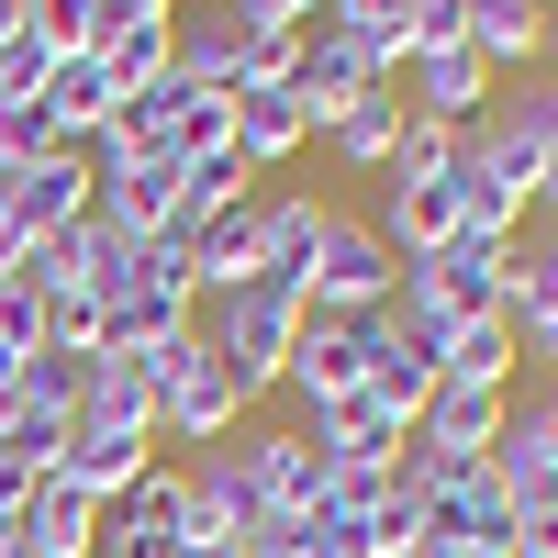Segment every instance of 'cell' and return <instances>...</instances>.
Returning <instances> with one entry per match:
<instances>
[{
  "label": "cell",
  "mask_w": 558,
  "mask_h": 558,
  "mask_svg": "<svg viewBox=\"0 0 558 558\" xmlns=\"http://www.w3.org/2000/svg\"><path fill=\"white\" fill-rule=\"evenodd\" d=\"M89 302H101V357H157V347H179L202 324V279H191V246H168V235H146V246H112L101 257V279H89Z\"/></svg>",
  "instance_id": "6da1fadb"
},
{
  "label": "cell",
  "mask_w": 558,
  "mask_h": 558,
  "mask_svg": "<svg viewBox=\"0 0 558 558\" xmlns=\"http://www.w3.org/2000/svg\"><path fill=\"white\" fill-rule=\"evenodd\" d=\"M291 336H302V302H291V291H268V279H235V291H213V302H202V347L235 368V391H246V402L279 391Z\"/></svg>",
  "instance_id": "7a4b0ae2"
},
{
  "label": "cell",
  "mask_w": 558,
  "mask_h": 558,
  "mask_svg": "<svg viewBox=\"0 0 558 558\" xmlns=\"http://www.w3.org/2000/svg\"><path fill=\"white\" fill-rule=\"evenodd\" d=\"M246 413H257V402L235 391V368L202 347V324H191L179 347H157V436H179V447H223Z\"/></svg>",
  "instance_id": "3957f363"
},
{
  "label": "cell",
  "mask_w": 558,
  "mask_h": 558,
  "mask_svg": "<svg viewBox=\"0 0 558 558\" xmlns=\"http://www.w3.org/2000/svg\"><path fill=\"white\" fill-rule=\"evenodd\" d=\"M391 291H402V257L380 246V223H368V213H324L302 313H391Z\"/></svg>",
  "instance_id": "277c9868"
},
{
  "label": "cell",
  "mask_w": 558,
  "mask_h": 558,
  "mask_svg": "<svg viewBox=\"0 0 558 558\" xmlns=\"http://www.w3.org/2000/svg\"><path fill=\"white\" fill-rule=\"evenodd\" d=\"M368 357H380V313H302L279 391H291L302 413H336V402L368 391Z\"/></svg>",
  "instance_id": "5b68a950"
},
{
  "label": "cell",
  "mask_w": 558,
  "mask_h": 558,
  "mask_svg": "<svg viewBox=\"0 0 558 558\" xmlns=\"http://www.w3.org/2000/svg\"><path fill=\"white\" fill-rule=\"evenodd\" d=\"M380 78H391V68L368 57V45H357V34H347L336 12H313V23L291 34V89H302V112H313V134L336 123V112L357 101V89H380Z\"/></svg>",
  "instance_id": "8992f818"
},
{
  "label": "cell",
  "mask_w": 558,
  "mask_h": 558,
  "mask_svg": "<svg viewBox=\"0 0 558 558\" xmlns=\"http://www.w3.org/2000/svg\"><path fill=\"white\" fill-rule=\"evenodd\" d=\"M157 470V425H123V413H68V447H57V481L89 492V502H112Z\"/></svg>",
  "instance_id": "52a82bcc"
},
{
  "label": "cell",
  "mask_w": 558,
  "mask_h": 558,
  "mask_svg": "<svg viewBox=\"0 0 558 558\" xmlns=\"http://www.w3.org/2000/svg\"><path fill=\"white\" fill-rule=\"evenodd\" d=\"M0 223H12V257H23L34 235H68V223H89V146H57V157L12 168V191H0Z\"/></svg>",
  "instance_id": "ba28073f"
},
{
  "label": "cell",
  "mask_w": 558,
  "mask_h": 558,
  "mask_svg": "<svg viewBox=\"0 0 558 558\" xmlns=\"http://www.w3.org/2000/svg\"><path fill=\"white\" fill-rule=\"evenodd\" d=\"M246 458H257L268 514H324V502H336V458H324L313 425H246Z\"/></svg>",
  "instance_id": "9c48e42d"
},
{
  "label": "cell",
  "mask_w": 558,
  "mask_h": 558,
  "mask_svg": "<svg viewBox=\"0 0 558 558\" xmlns=\"http://www.w3.org/2000/svg\"><path fill=\"white\" fill-rule=\"evenodd\" d=\"M492 68L470 57V45H425V57H402V112H425V123H447V134H470L481 112H492Z\"/></svg>",
  "instance_id": "30bf717a"
},
{
  "label": "cell",
  "mask_w": 558,
  "mask_h": 558,
  "mask_svg": "<svg viewBox=\"0 0 558 558\" xmlns=\"http://www.w3.org/2000/svg\"><path fill=\"white\" fill-rule=\"evenodd\" d=\"M179 514H191V470H168V458H157L134 492L101 502V547H123V558H168V547H179Z\"/></svg>",
  "instance_id": "8fae6325"
},
{
  "label": "cell",
  "mask_w": 558,
  "mask_h": 558,
  "mask_svg": "<svg viewBox=\"0 0 558 558\" xmlns=\"http://www.w3.org/2000/svg\"><path fill=\"white\" fill-rule=\"evenodd\" d=\"M502 413H514V391H492V380H436V402L413 413V447H436V458H492Z\"/></svg>",
  "instance_id": "7c38bea8"
},
{
  "label": "cell",
  "mask_w": 558,
  "mask_h": 558,
  "mask_svg": "<svg viewBox=\"0 0 558 558\" xmlns=\"http://www.w3.org/2000/svg\"><path fill=\"white\" fill-rule=\"evenodd\" d=\"M89 57H101V78L134 101V89H157L179 68V12H101V45H89Z\"/></svg>",
  "instance_id": "4fadbf2b"
},
{
  "label": "cell",
  "mask_w": 558,
  "mask_h": 558,
  "mask_svg": "<svg viewBox=\"0 0 558 558\" xmlns=\"http://www.w3.org/2000/svg\"><path fill=\"white\" fill-rule=\"evenodd\" d=\"M168 78L223 89V101H235V89L257 78V34H246L235 12H179V68H168Z\"/></svg>",
  "instance_id": "5bb4252c"
},
{
  "label": "cell",
  "mask_w": 558,
  "mask_h": 558,
  "mask_svg": "<svg viewBox=\"0 0 558 558\" xmlns=\"http://www.w3.org/2000/svg\"><path fill=\"white\" fill-rule=\"evenodd\" d=\"M302 146H313V112H302V89H291V78L235 89V157H246V168H291Z\"/></svg>",
  "instance_id": "9a60e30c"
},
{
  "label": "cell",
  "mask_w": 558,
  "mask_h": 558,
  "mask_svg": "<svg viewBox=\"0 0 558 558\" xmlns=\"http://www.w3.org/2000/svg\"><path fill=\"white\" fill-rule=\"evenodd\" d=\"M324 191H268V246H257V279L268 291H291L302 302V279H313V246H324Z\"/></svg>",
  "instance_id": "2e32d148"
},
{
  "label": "cell",
  "mask_w": 558,
  "mask_h": 558,
  "mask_svg": "<svg viewBox=\"0 0 558 558\" xmlns=\"http://www.w3.org/2000/svg\"><path fill=\"white\" fill-rule=\"evenodd\" d=\"M257 246H268V191H246L235 213H213L202 235H191V279H202V302H213V291H235V279H257Z\"/></svg>",
  "instance_id": "e0dca14e"
},
{
  "label": "cell",
  "mask_w": 558,
  "mask_h": 558,
  "mask_svg": "<svg viewBox=\"0 0 558 558\" xmlns=\"http://www.w3.org/2000/svg\"><path fill=\"white\" fill-rule=\"evenodd\" d=\"M470 57L492 78H525L547 57V0H470Z\"/></svg>",
  "instance_id": "ac0fdd59"
},
{
  "label": "cell",
  "mask_w": 558,
  "mask_h": 558,
  "mask_svg": "<svg viewBox=\"0 0 558 558\" xmlns=\"http://www.w3.org/2000/svg\"><path fill=\"white\" fill-rule=\"evenodd\" d=\"M502 324H514V347L558 368V235L547 246H514V291H502Z\"/></svg>",
  "instance_id": "d6986e66"
},
{
  "label": "cell",
  "mask_w": 558,
  "mask_h": 558,
  "mask_svg": "<svg viewBox=\"0 0 558 558\" xmlns=\"http://www.w3.org/2000/svg\"><path fill=\"white\" fill-rule=\"evenodd\" d=\"M23 558H89L101 547V502L89 492H68V481H34V502H23Z\"/></svg>",
  "instance_id": "ffe728a7"
},
{
  "label": "cell",
  "mask_w": 558,
  "mask_h": 558,
  "mask_svg": "<svg viewBox=\"0 0 558 558\" xmlns=\"http://www.w3.org/2000/svg\"><path fill=\"white\" fill-rule=\"evenodd\" d=\"M402 123H413V112H402V78H380V89H357V101L324 123V146H336L347 168H368V179H380V157H391V134H402Z\"/></svg>",
  "instance_id": "44dd1931"
},
{
  "label": "cell",
  "mask_w": 558,
  "mask_h": 558,
  "mask_svg": "<svg viewBox=\"0 0 558 558\" xmlns=\"http://www.w3.org/2000/svg\"><path fill=\"white\" fill-rule=\"evenodd\" d=\"M514 368H525L514 324H458L447 357H436V380H492V391H514Z\"/></svg>",
  "instance_id": "7402d4cb"
},
{
  "label": "cell",
  "mask_w": 558,
  "mask_h": 558,
  "mask_svg": "<svg viewBox=\"0 0 558 558\" xmlns=\"http://www.w3.org/2000/svg\"><path fill=\"white\" fill-rule=\"evenodd\" d=\"M413 547H425V492L391 481V492L357 514V558H413Z\"/></svg>",
  "instance_id": "603a6c76"
},
{
  "label": "cell",
  "mask_w": 558,
  "mask_h": 558,
  "mask_svg": "<svg viewBox=\"0 0 558 558\" xmlns=\"http://www.w3.org/2000/svg\"><path fill=\"white\" fill-rule=\"evenodd\" d=\"M447 157H458V134H447V123H425V112H413V123L391 134V157H380V191H402V179H436Z\"/></svg>",
  "instance_id": "cb8c5ba5"
},
{
  "label": "cell",
  "mask_w": 558,
  "mask_h": 558,
  "mask_svg": "<svg viewBox=\"0 0 558 558\" xmlns=\"http://www.w3.org/2000/svg\"><path fill=\"white\" fill-rule=\"evenodd\" d=\"M45 57H89L101 45V0H34V23H23Z\"/></svg>",
  "instance_id": "d4e9b609"
},
{
  "label": "cell",
  "mask_w": 558,
  "mask_h": 558,
  "mask_svg": "<svg viewBox=\"0 0 558 558\" xmlns=\"http://www.w3.org/2000/svg\"><path fill=\"white\" fill-rule=\"evenodd\" d=\"M23 357H45V302L0 268V368H23Z\"/></svg>",
  "instance_id": "484cf974"
},
{
  "label": "cell",
  "mask_w": 558,
  "mask_h": 558,
  "mask_svg": "<svg viewBox=\"0 0 558 558\" xmlns=\"http://www.w3.org/2000/svg\"><path fill=\"white\" fill-rule=\"evenodd\" d=\"M223 12H235L246 34H302L313 12H336V0H223Z\"/></svg>",
  "instance_id": "4316f807"
},
{
  "label": "cell",
  "mask_w": 558,
  "mask_h": 558,
  "mask_svg": "<svg viewBox=\"0 0 558 558\" xmlns=\"http://www.w3.org/2000/svg\"><path fill=\"white\" fill-rule=\"evenodd\" d=\"M425 45H470V0H413V57Z\"/></svg>",
  "instance_id": "83f0119b"
},
{
  "label": "cell",
  "mask_w": 558,
  "mask_h": 558,
  "mask_svg": "<svg viewBox=\"0 0 558 558\" xmlns=\"http://www.w3.org/2000/svg\"><path fill=\"white\" fill-rule=\"evenodd\" d=\"M23 502H34V470H12V458H0V525H23Z\"/></svg>",
  "instance_id": "f1b7e54d"
},
{
  "label": "cell",
  "mask_w": 558,
  "mask_h": 558,
  "mask_svg": "<svg viewBox=\"0 0 558 558\" xmlns=\"http://www.w3.org/2000/svg\"><path fill=\"white\" fill-rule=\"evenodd\" d=\"M23 23H34V0H0V45H23Z\"/></svg>",
  "instance_id": "f546056e"
},
{
  "label": "cell",
  "mask_w": 558,
  "mask_h": 558,
  "mask_svg": "<svg viewBox=\"0 0 558 558\" xmlns=\"http://www.w3.org/2000/svg\"><path fill=\"white\" fill-rule=\"evenodd\" d=\"M536 78H547V89H558V12H547V57H536Z\"/></svg>",
  "instance_id": "4dcf8cb0"
},
{
  "label": "cell",
  "mask_w": 558,
  "mask_h": 558,
  "mask_svg": "<svg viewBox=\"0 0 558 558\" xmlns=\"http://www.w3.org/2000/svg\"><path fill=\"white\" fill-rule=\"evenodd\" d=\"M536 425H547V447H558V391H547V402H536Z\"/></svg>",
  "instance_id": "1f68e13d"
},
{
  "label": "cell",
  "mask_w": 558,
  "mask_h": 558,
  "mask_svg": "<svg viewBox=\"0 0 558 558\" xmlns=\"http://www.w3.org/2000/svg\"><path fill=\"white\" fill-rule=\"evenodd\" d=\"M447 558H514V547H447Z\"/></svg>",
  "instance_id": "d6a6232c"
},
{
  "label": "cell",
  "mask_w": 558,
  "mask_h": 558,
  "mask_svg": "<svg viewBox=\"0 0 558 558\" xmlns=\"http://www.w3.org/2000/svg\"><path fill=\"white\" fill-rule=\"evenodd\" d=\"M168 558H191V547H168Z\"/></svg>",
  "instance_id": "836d02e7"
},
{
  "label": "cell",
  "mask_w": 558,
  "mask_h": 558,
  "mask_svg": "<svg viewBox=\"0 0 558 558\" xmlns=\"http://www.w3.org/2000/svg\"><path fill=\"white\" fill-rule=\"evenodd\" d=\"M547 12H558V0H547Z\"/></svg>",
  "instance_id": "e575fe53"
}]
</instances>
